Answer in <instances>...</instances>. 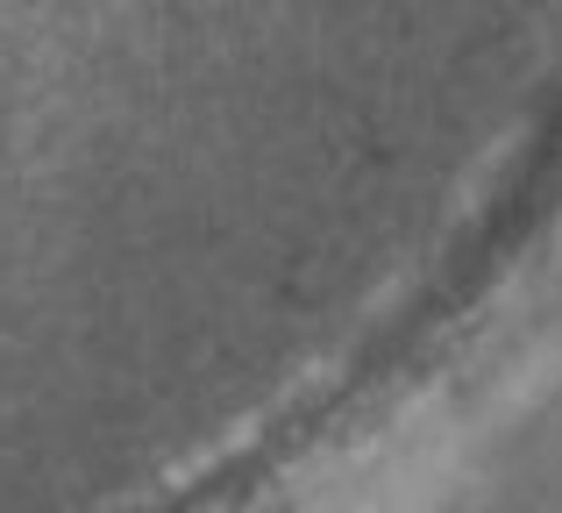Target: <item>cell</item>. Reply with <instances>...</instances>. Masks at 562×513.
<instances>
[{"mask_svg": "<svg viewBox=\"0 0 562 513\" xmlns=\"http://www.w3.org/2000/svg\"><path fill=\"white\" fill-rule=\"evenodd\" d=\"M520 371V349H484L456 371L427 378L349 443L321 449L292 486H271L243 513H435L463 449L498 414V392Z\"/></svg>", "mask_w": 562, "mask_h": 513, "instance_id": "cell-1", "label": "cell"}]
</instances>
